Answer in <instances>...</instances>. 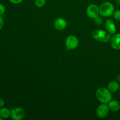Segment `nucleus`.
Segmentation results:
<instances>
[{
    "mask_svg": "<svg viewBox=\"0 0 120 120\" xmlns=\"http://www.w3.org/2000/svg\"><path fill=\"white\" fill-rule=\"evenodd\" d=\"M96 97L103 104H108L112 100V94L107 88L100 87L96 91Z\"/></svg>",
    "mask_w": 120,
    "mask_h": 120,
    "instance_id": "obj_1",
    "label": "nucleus"
},
{
    "mask_svg": "<svg viewBox=\"0 0 120 120\" xmlns=\"http://www.w3.org/2000/svg\"><path fill=\"white\" fill-rule=\"evenodd\" d=\"M100 15L103 17H109L113 15L114 12V7L110 2H104L99 7Z\"/></svg>",
    "mask_w": 120,
    "mask_h": 120,
    "instance_id": "obj_2",
    "label": "nucleus"
},
{
    "mask_svg": "<svg viewBox=\"0 0 120 120\" xmlns=\"http://www.w3.org/2000/svg\"><path fill=\"white\" fill-rule=\"evenodd\" d=\"M92 36L96 41L103 42V43L109 42L111 39L110 34L108 32L105 31L104 30H101V29H97V30H94L93 32Z\"/></svg>",
    "mask_w": 120,
    "mask_h": 120,
    "instance_id": "obj_3",
    "label": "nucleus"
},
{
    "mask_svg": "<svg viewBox=\"0 0 120 120\" xmlns=\"http://www.w3.org/2000/svg\"><path fill=\"white\" fill-rule=\"evenodd\" d=\"M79 39L74 35H70L68 36L65 41V45L68 50H74L78 47Z\"/></svg>",
    "mask_w": 120,
    "mask_h": 120,
    "instance_id": "obj_4",
    "label": "nucleus"
},
{
    "mask_svg": "<svg viewBox=\"0 0 120 120\" xmlns=\"http://www.w3.org/2000/svg\"><path fill=\"white\" fill-rule=\"evenodd\" d=\"M25 116V111L22 107H16L11 110L10 117L14 120H21Z\"/></svg>",
    "mask_w": 120,
    "mask_h": 120,
    "instance_id": "obj_5",
    "label": "nucleus"
},
{
    "mask_svg": "<svg viewBox=\"0 0 120 120\" xmlns=\"http://www.w3.org/2000/svg\"><path fill=\"white\" fill-rule=\"evenodd\" d=\"M86 14L90 18L94 19L100 15L99 7L95 4H90L87 8Z\"/></svg>",
    "mask_w": 120,
    "mask_h": 120,
    "instance_id": "obj_6",
    "label": "nucleus"
},
{
    "mask_svg": "<svg viewBox=\"0 0 120 120\" xmlns=\"http://www.w3.org/2000/svg\"><path fill=\"white\" fill-rule=\"evenodd\" d=\"M109 111L110 110H109L107 104L101 103V104H100L97 107V110H96V114L99 118H104V117H107Z\"/></svg>",
    "mask_w": 120,
    "mask_h": 120,
    "instance_id": "obj_7",
    "label": "nucleus"
},
{
    "mask_svg": "<svg viewBox=\"0 0 120 120\" xmlns=\"http://www.w3.org/2000/svg\"><path fill=\"white\" fill-rule=\"evenodd\" d=\"M105 26L107 29V31L110 35H114L116 33L117 28L114 21L111 19H107L105 22Z\"/></svg>",
    "mask_w": 120,
    "mask_h": 120,
    "instance_id": "obj_8",
    "label": "nucleus"
},
{
    "mask_svg": "<svg viewBox=\"0 0 120 120\" xmlns=\"http://www.w3.org/2000/svg\"><path fill=\"white\" fill-rule=\"evenodd\" d=\"M110 45L112 49L116 50L120 49V34L113 35L110 39Z\"/></svg>",
    "mask_w": 120,
    "mask_h": 120,
    "instance_id": "obj_9",
    "label": "nucleus"
},
{
    "mask_svg": "<svg viewBox=\"0 0 120 120\" xmlns=\"http://www.w3.org/2000/svg\"><path fill=\"white\" fill-rule=\"evenodd\" d=\"M54 26L58 30H64L67 26L66 21L62 18H57L54 22Z\"/></svg>",
    "mask_w": 120,
    "mask_h": 120,
    "instance_id": "obj_10",
    "label": "nucleus"
},
{
    "mask_svg": "<svg viewBox=\"0 0 120 120\" xmlns=\"http://www.w3.org/2000/svg\"><path fill=\"white\" fill-rule=\"evenodd\" d=\"M109 110L113 112H116L120 109V103L116 100H111L107 104Z\"/></svg>",
    "mask_w": 120,
    "mask_h": 120,
    "instance_id": "obj_11",
    "label": "nucleus"
},
{
    "mask_svg": "<svg viewBox=\"0 0 120 120\" xmlns=\"http://www.w3.org/2000/svg\"><path fill=\"white\" fill-rule=\"evenodd\" d=\"M119 83L117 81H111L109 82L107 86V89L111 93H115L120 89Z\"/></svg>",
    "mask_w": 120,
    "mask_h": 120,
    "instance_id": "obj_12",
    "label": "nucleus"
},
{
    "mask_svg": "<svg viewBox=\"0 0 120 120\" xmlns=\"http://www.w3.org/2000/svg\"><path fill=\"white\" fill-rule=\"evenodd\" d=\"M11 111L5 107H2L0 109V117L2 119H7L10 117Z\"/></svg>",
    "mask_w": 120,
    "mask_h": 120,
    "instance_id": "obj_13",
    "label": "nucleus"
},
{
    "mask_svg": "<svg viewBox=\"0 0 120 120\" xmlns=\"http://www.w3.org/2000/svg\"><path fill=\"white\" fill-rule=\"evenodd\" d=\"M46 0H35V5L38 8H42L45 5Z\"/></svg>",
    "mask_w": 120,
    "mask_h": 120,
    "instance_id": "obj_14",
    "label": "nucleus"
},
{
    "mask_svg": "<svg viewBox=\"0 0 120 120\" xmlns=\"http://www.w3.org/2000/svg\"><path fill=\"white\" fill-rule=\"evenodd\" d=\"M113 16L116 20L117 21H120V10L114 11L113 13Z\"/></svg>",
    "mask_w": 120,
    "mask_h": 120,
    "instance_id": "obj_15",
    "label": "nucleus"
},
{
    "mask_svg": "<svg viewBox=\"0 0 120 120\" xmlns=\"http://www.w3.org/2000/svg\"><path fill=\"white\" fill-rule=\"evenodd\" d=\"M94 22L97 25H101L103 23V19L101 17L98 16V17H97L96 18L94 19Z\"/></svg>",
    "mask_w": 120,
    "mask_h": 120,
    "instance_id": "obj_16",
    "label": "nucleus"
},
{
    "mask_svg": "<svg viewBox=\"0 0 120 120\" xmlns=\"http://www.w3.org/2000/svg\"><path fill=\"white\" fill-rule=\"evenodd\" d=\"M6 11L5 7L2 4H0V16H2L5 14Z\"/></svg>",
    "mask_w": 120,
    "mask_h": 120,
    "instance_id": "obj_17",
    "label": "nucleus"
},
{
    "mask_svg": "<svg viewBox=\"0 0 120 120\" xmlns=\"http://www.w3.org/2000/svg\"><path fill=\"white\" fill-rule=\"evenodd\" d=\"M9 2L13 4H21L23 0H9Z\"/></svg>",
    "mask_w": 120,
    "mask_h": 120,
    "instance_id": "obj_18",
    "label": "nucleus"
},
{
    "mask_svg": "<svg viewBox=\"0 0 120 120\" xmlns=\"http://www.w3.org/2000/svg\"><path fill=\"white\" fill-rule=\"evenodd\" d=\"M4 25V19L1 16H0V30L2 29Z\"/></svg>",
    "mask_w": 120,
    "mask_h": 120,
    "instance_id": "obj_19",
    "label": "nucleus"
},
{
    "mask_svg": "<svg viewBox=\"0 0 120 120\" xmlns=\"http://www.w3.org/2000/svg\"><path fill=\"white\" fill-rule=\"evenodd\" d=\"M5 105V101L2 98H0V109L3 107Z\"/></svg>",
    "mask_w": 120,
    "mask_h": 120,
    "instance_id": "obj_20",
    "label": "nucleus"
},
{
    "mask_svg": "<svg viewBox=\"0 0 120 120\" xmlns=\"http://www.w3.org/2000/svg\"><path fill=\"white\" fill-rule=\"evenodd\" d=\"M116 79H117V81L118 83H120V74L117 75V77H116Z\"/></svg>",
    "mask_w": 120,
    "mask_h": 120,
    "instance_id": "obj_21",
    "label": "nucleus"
},
{
    "mask_svg": "<svg viewBox=\"0 0 120 120\" xmlns=\"http://www.w3.org/2000/svg\"><path fill=\"white\" fill-rule=\"evenodd\" d=\"M116 2L118 5H120V0H116Z\"/></svg>",
    "mask_w": 120,
    "mask_h": 120,
    "instance_id": "obj_22",
    "label": "nucleus"
},
{
    "mask_svg": "<svg viewBox=\"0 0 120 120\" xmlns=\"http://www.w3.org/2000/svg\"></svg>",
    "mask_w": 120,
    "mask_h": 120,
    "instance_id": "obj_23",
    "label": "nucleus"
},
{
    "mask_svg": "<svg viewBox=\"0 0 120 120\" xmlns=\"http://www.w3.org/2000/svg\"><path fill=\"white\" fill-rule=\"evenodd\" d=\"M49 1H52V0H49Z\"/></svg>",
    "mask_w": 120,
    "mask_h": 120,
    "instance_id": "obj_24",
    "label": "nucleus"
}]
</instances>
